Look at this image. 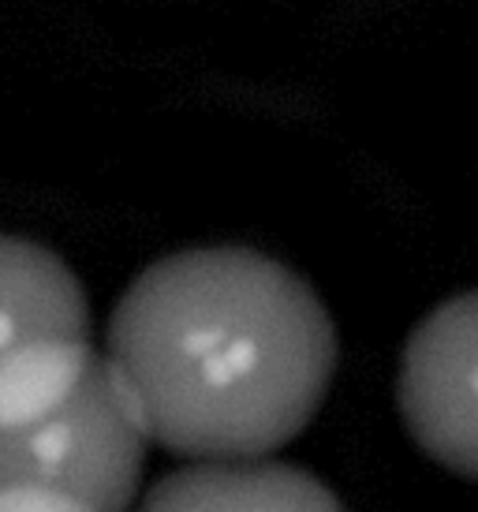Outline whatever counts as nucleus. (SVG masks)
<instances>
[{
    "instance_id": "obj_4",
    "label": "nucleus",
    "mask_w": 478,
    "mask_h": 512,
    "mask_svg": "<svg viewBox=\"0 0 478 512\" xmlns=\"http://www.w3.org/2000/svg\"><path fill=\"white\" fill-rule=\"evenodd\" d=\"M34 344H90V299L49 247L0 236V363Z\"/></svg>"
},
{
    "instance_id": "obj_2",
    "label": "nucleus",
    "mask_w": 478,
    "mask_h": 512,
    "mask_svg": "<svg viewBox=\"0 0 478 512\" xmlns=\"http://www.w3.org/2000/svg\"><path fill=\"white\" fill-rule=\"evenodd\" d=\"M150 438L90 344H34L0 363V512H127Z\"/></svg>"
},
{
    "instance_id": "obj_1",
    "label": "nucleus",
    "mask_w": 478,
    "mask_h": 512,
    "mask_svg": "<svg viewBox=\"0 0 478 512\" xmlns=\"http://www.w3.org/2000/svg\"><path fill=\"white\" fill-rule=\"evenodd\" d=\"M105 359L146 438L195 464L266 460L318 415L337 326L318 292L251 247L146 266L109 318Z\"/></svg>"
},
{
    "instance_id": "obj_5",
    "label": "nucleus",
    "mask_w": 478,
    "mask_h": 512,
    "mask_svg": "<svg viewBox=\"0 0 478 512\" xmlns=\"http://www.w3.org/2000/svg\"><path fill=\"white\" fill-rule=\"evenodd\" d=\"M139 512H344L310 471L277 460H225L169 471Z\"/></svg>"
},
{
    "instance_id": "obj_3",
    "label": "nucleus",
    "mask_w": 478,
    "mask_h": 512,
    "mask_svg": "<svg viewBox=\"0 0 478 512\" xmlns=\"http://www.w3.org/2000/svg\"><path fill=\"white\" fill-rule=\"evenodd\" d=\"M396 400L422 453L478 479V292L445 299L411 329Z\"/></svg>"
}]
</instances>
